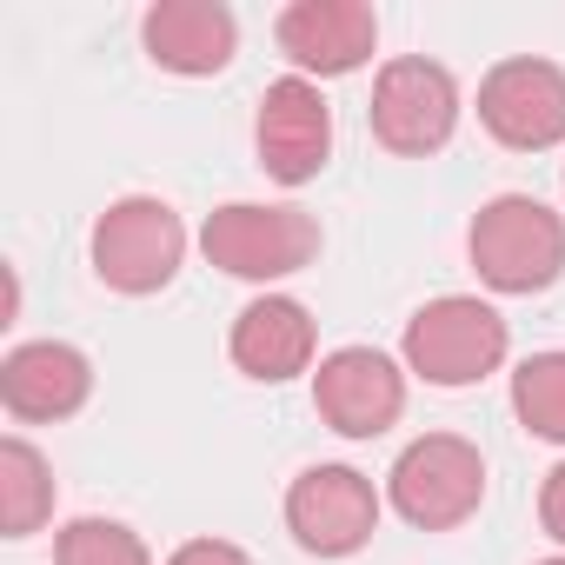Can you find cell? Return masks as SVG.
Returning <instances> with one entry per match:
<instances>
[{
    "label": "cell",
    "mask_w": 565,
    "mask_h": 565,
    "mask_svg": "<svg viewBox=\"0 0 565 565\" xmlns=\"http://www.w3.org/2000/svg\"><path fill=\"white\" fill-rule=\"evenodd\" d=\"M386 499H393V512H399L406 525H419V532H452V525H466V519L479 512V499H486V459H479V446L459 439V433H426V439H413V446L393 459Z\"/></svg>",
    "instance_id": "obj_5"
},
{
    "label": "cell",
    "mask_w": 565,
    "mask_h": 565,
    "mask_svg": "<svg viewBox=\"0 0 565 565\" xmlns=\"http://www.w3.org/2000/svg\"><path fill=\"white\" fill-rule=\"evenodd\" d=\"M313 413L340 439H380L406 413V373L380 347H340L313 373Z\"/></svg>",
    "instance_id": "obj_9"
},
{
    "label": "cell",
    "mask_w": 565,
    "mask_h": 565,
    "mask_svg": "<svg viewBox=\"0 0 565 565\" xmlns=\"http://www.w3.org/2000/svg\"><path fill=\"white\" fill-rule=\"evenodd\" d=\"M87 399H94V366L67 340H34V347H14L0 360V406H8L21 426L74 419Z\"/></svg>",
    "instance_id": "obj_12"
},
{
    "label": "cell",
    "mask_w": 565,
    "mask_h": 565,
    "mask_svg": "<svg viewBox=\"0 0 565 565\" xmlns=\"http://www.w3.org/2000/svg\"><path fill=\"white\" fill-rule=\"evenodd\" d=\"M273 41H279V54H287L307 81L313 74L340 81V74L373 61L380 14L366 8V0H294V8L273 21Z\"/></svg>",
    "instance_id": "obj_11"
},
{
    "label": "cell",
    "mask_w": 565,
    "mask_h": 565,
    "mask_svg": "<svg viewBox=\"0 0 565 565\" xmlns=\"http://www.w3.org/2000/svg\"><path fill=\"white\" fill-rule=\"evenodd\" d=\"M512 413L532 439L565 446V353H532L512 373Z\"/></svg>",
    "instance_id": "obj_16"
},
{
    "label": "cell",
    "mask_w": 565,
    "mask_h": 565,
    "mask_svg": "<svg viewBox=\"0 0 565 565\" xmlns=\"http://www.w3.org/2000/svg\"><path fill=\"white\" fill-rule=\"evenodd\" d=\"M253 147H259V167L279 180V186H307L327 153H333V107L320 94V81L307 74H287L259 94V120H253Z\"/></svg>",
    "instance_id": "obj_10"
},
{
    "label": "cell",
    "mask_w": 565,
    "mask_h": 565,
    "mask_svg": "<svg viewBox=\"0 0 565 565\" xmlns=\"http://www.w3.org/2000/svg\"><path fill=\"white\" fill-rule=\"evenodd\" d=\"M226 353H233V366H239L246 380H259V386H287V380H300V373L313 366L320 327H313V313H307L300 300H287V294H259V300L239 307Z\"/></svg>",
    "instance_id": "obj_13"
},
{
    "label": "cell",
    "mask_w": 565,
    "mask_h": 565,
    "mask_svg": "<svg viewBox=\"0 0 565 565\" xmlns=\"http://www.w3.org/2000/svg\"><path fill=\"white\" fill-rule=\"evenodd\" d=\"M366 120H373V140H380L386 153L426 160V153H439V147L452 140V127H459V81H452L439 61H426V54H399V61L380 67Z\"/></svg>",
    "instance_id": "obj_6"
},
{
    "label": "cell",
    "mask_w": 565,
    "mask_h": 565,
    "mask_svg": "<svg viewBox=\"0 0 565 565\" xmlns=\"http://www.w3.org/2000/svg\"><path fill=\"white\" fill-rule=\"evenodd\" d=\"M54 565H153V552L120 519H74L54 539Z\"/></svg>",
    "instance_id": "obj_17"
},
{
    "label": "cell",
    "mask_w": 565,
    "mask_h": 565,
    "mask_svg": "<svg viewBox=\"0 0 565 565\" xmlns=\"http://www.w3.org/2000/svg\"><path fill=\"white\" fill-rule=\"evenodd\" d=\"M539 565H565V552H552V558H539Z\"/></svg>",
    "instance_id": "obj_20"
},
{
    "label": "cell",
    "mask_w": 565,
    "mask_h": 565,
    "mask_svg": "<svg viewBox=\"0 0 565 565\" xmlns=\"http://www.w3.org/2000/svg\"><path fill=\"white\" fill-rule=\"evenodd\" d=\"M167 565H253V558H246L233 539H186Z\"/></svg>",
    "instance_id": "obj_19"
},
{
    "label": "cell",
    "mask_w": 565,
    "mask_h": 565,
    "mask_svg": "<svg viewBox=\"0 0 565 565\" xmlns=\"http://www.w3.org/2000/svg\"><path fill=\"white\" fill-rule=\"evenodd\" d=\"M87 253H94L100 287H114V294H127V300H147V294L173 287V273H180V259H186V226H180V213H173L167 200L127 193V200H114V206L94 220Z\"/></svg>",
    "instance_id": "obj_3"
},
{
    "label": "cell",
    "mask_w": 565,
    "mask_h": 565,
    "mask_svg": "<svg viewBox=\"0 0 565 565\" xmlns=\"http://www.w3.org/2000/svg\"><path fill=\"white\" fill-rule=\"evenodd\" d=\"M539 525H545V539H558L565 545V459L545 472V486H539Z\"/></svg>",
    "instance_id": "obj_18"
},
{
    "label": "cell",
    "mask_w": 565,
    "mask_h": 565,
    "mask_svg": "<svg viewBox=\"0 0 565 565\" xmlns=\"http://www.w3.org/2000/svg\"><path fill=\"white\" fill-rule=\"evenodd\" d=\"M47 519H54V466L21 433L0 439V532H8V539H34Z\"/></svg>",
    "instance_id": "obj_15"
},
{
    "label": "cell",
    "mask_w": 565,
    "mask_h": 565,
    "mask_svg": "<svg viewBox=\"0 0 565 565\" xmlns=\"http://www.w3.org/2000/svg\"><path fill=\"white\" fill-rule=\"evenodd\" d=\"M287 532L320 558H353L380 532V492L353 466H307L287 486Z\"/></svg>",
    "instance_id": "obj_8"
},
{
    "label": "cell",
    "mask_w": 565,
    "mask_h": 565,
    "mask_svg": "<svg viewBox=\"0 0 565 565\" xmlns=\"http://www.w3.org/2000/svg\"><path fill=\"white\" fill-rule=\"evenodd\" d=\"M505 320L499 307L472 300V294H446V300H426L413 320H406V373H419L426 386H479L486 373L505 366Z\"/></svg>",
    "instance_id": "obj_4"
},
{
    "label": "cell",
    "mask_w": 565,
    "mask_h": 565,
    "mask_svg": "<svg viewBox=\"0 0 565 565\" xmlns=\"http://www.w3.org/2000/svg\"><path fill=\"white\" fill-rule=\"evenodd\" d=\"M479 127L512 153H545L565 140V67L512 54L479 81Z\"/></svg>",
    "instance_id": "obj_7"
},
{
    "label": "cell",
    "mask_w": 565,
    "mask_h": 565,
    "mask_svg": "<svg viewBox=\"0 0 565 565\" xmlns=\"http://www.w3.org/2000/svg\"><path fill=\"white\" fill-rule=\"evenodd\" d=\"M140 47L153 67L180 74V81H206L233 61L239 47V21L233 8H220V0H160V8H147L140 21Z\"/></svg>",
    "instance_id": "obj_14"
},
{
    "label": "cell",
    "mask_w": 565,
    "mask_h": 565,
    "mask_svg": "<svg viewBox=\"0 0 565 565\" xmlns=\"http://www.w3.org/2000/svg\"><path fill=\"white\" fill-rule=\"evenodd\" d=\"M200 253L253 287L294 279L320 259V220L307 206H259V200H226L200 226Z\"/></svg>",
    "instance_id": "obj_2"
},
{
    "label": "cell",
    "mask_w": 565,
    "mask_h": 565,
    "mask_svg": "<svg viewBox=\"0 0 565 565\" xmlns=\"http://www.w3.org/2000/svg\"><path fill=\"white\" fill-rule=\"evenodd\" d=\"M466 253H472V266L492 294L525 300V294H545L565 273V220L532 193H499L479 206Z\"/></svg>",
    "instance_id": "obj_1"
}]
</instances>
